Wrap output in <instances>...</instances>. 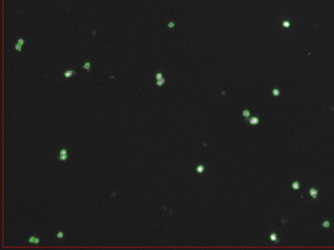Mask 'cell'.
I'll return each instance as SVG.
<instances>
[{
	"label": "cell",
	"instance_id": "1",
	"mask_svg": "<svg viewBox=\"0 0 334 250\" xmlns=\"http://www.w3.org/2000/svg\"><path fill=\"white\" fill-rule=\"evenodd\" d=\"M77 71L75 68H73L68 67L66 68L61 72V79L65 81H69L70 79H72V78L77 75Z\"/></svg>",
	"mask_w": 334,
	"mask_h": 250
},
{
	"label": "cell",
	"instance_id": "2",
	"mask_svg": "<svg viewBox=\"0 0 334 250\" xmlns=\"http://www.w3.org/2000/svg\"><path fill=\"white\" fill-rule=\"evenodd\" d=\"M207 167L208 164L206 162L202 161V160L200 161H197L193 165L192 168H195V169L192 170V171L195 173L202 174L205 171V169L207 170Z\"/></svg>",
	"mask_w": 334,
	"mask_h": 250
},
{
	"label": "cell",
	"instance_id": "3",
	"mask_svg": "<svg viewBox=\"0 0 334 250\" xmlns=\"http://www.w3.org/2000/svg\"><path fill=\"white\" fill-rule=\"evenodd\" d=\"M27 244H34L35 246H38L41 242V239L40 237L36 235L35 234H31L27 238Z\"/></svg>",
	"mask_w": 334,
	"mask_h": 250
},
{
	"label": "cell",
	"instance_id": "4",
	"mask_svg": "<svg viewBox=\"0 0 334 250\" xmlns=\"http://www.w3.org/2000/svg\"><path fill=\"white\" fill-rule=\"evenodd\" d=\"M69 158L68 150L66 148H62L59 150L58 153V160L60 162H65Z\"/></svg>",
	"mask_w": 334,
	"mask_h": 250
},
{
	"label": "cell",
	"instance_id": "5",
	"mask_svg": "<svg viewBox=\"0 0 334 250\" xmlns=\"http://www.w3.org/2000/svg\"><path fill=\"white\" fill-rule=\"evenodd\" d=\"M92 66H93V64H92V60L89 58H86L84 63H83L82 66L83 71H85L87 73V74H89L92 69Z\"/></svg>",
	"mask_w": 334,
	"mask_h": 250
},
{
	"label": "cell",
	"instance_id": "6",
	"mask_svg": "<svg viewBox=\"0 0 334 250\" xmlns=\"http://www.w3.org/2000/svg\"><path fill=\"white\" fill-rule=\"evenodd\" d=\"M318 192L319 190L318 188L315 185H311L309 188V196L313 200H316L317 197L318 196Z\"/></svg>",
	"mask_w": 334,
	"mask_h": 250
},
{
	"label": "cell",
	"instance_id": "7",
	"mask_svg": "<svg viewBox=\"0 0 334 250\" xmlns=\"http://www.w3.org/2000/svg\"><path fill=\"white\" fill-rule=\"evenodd\" d=\"M332 221H331V219H330L329 218H325L324 219H322V222L320 224V228L321 229H324L327 230L328 229L331 228V227L332 226Z\"/></svg>",
	"mask_w": 334,
	"mask_h": 250
},
{
	"label": "cell",
	"instance_id": "8",
	"mask_svg": "<svg viewBox=\"0 0 334 250\" xmlns=\"http://www.w3.org/2000/svg\"><path fill=\"white\" fill-rule=\"evenodd\" d=\"M268 239L270 242L274 244H279L281 241V238L275 232H270L268 235Z\"/></svg>",
	"mask_w": 334,
	"mask_h": 250
},
{
	"label": "cell",
	"instance_id": "9",
	"mask_svg": "<svg viewBox=\"0 0 334 250\" xmlns=\"http://www.w3.org/2000/svg\"><path fill=\"white\" fill-rule=\"evenodd\" d=\"M291 188L293 190L295 191H300L301 189V181L300 178H294L292 180L291 183Z\"/></svg>",
	"mask_w": 334,
	"mask_h": 250
},
{
	"label": "cell",
	"instance_id": "10",
	"mask_svg": "<svg viewBox=\"0 0 334 250\" xmlns=\"http://www.w3.org/2000/svg\"><path fill=\"white\" fill-rule=\"evenodd\" d=\"M65 238V231L64 229H59L54 234V240H63Z\"/></svg>",
	"mask_w": 334,
	"mask_h": 250
},
{
	"label": "cell",
	"instance_id": "11",
	"mask_svg": "<svg viewBox=\"0 0 334 250\" xmlns=\"http://www.w3.org/2000/svg\"><path fill=\"white\" fill-rule=\"evenodd\" d=\"M12 48L16 51V52H18V53H20L23 52V46H22L21 45L18 44V43L15 42L12 44Z\"/></svg>",
	"mask_w": 334,
	"mask_h": 250
},
{
	"label": "cell",
	"instance_id": "12",
	"mask_svg": "<svg viewBox=\"0 0 334 250\" xmlns=\"http://www.w3.org/2000/svg\"><path fill=\"white\" fill-rule=\"evenodd\" d=\"M16 43H17L18 44L21 45L22 46H24L25 43V38H24V37H22V36H18V37H16Z\"/></svg>",
	"mask_w": 334,
	"mask_h": 250
},
{
	"label": "cell",
	"instance_id": "13",
	"mask_svg": "<svg viewBox=\"0 0 334 250\" xmlns=\"http://www.w3.org/2000/svg\"><path fill=\"white\" fill-rule=\"evenodd\" d=\"M258 122H259V119L256 117L252 118V119L250 120V123L252 124H256L258 123Z\"/></svg>",
	"mask_w": 334,
	"mask_h": 250
},
{
	"label": "cell",
	"instance_id": "14",
	"mask_svg": "<svg viewBox=\"0 0 334 250\" xmlns=\"http://www.w3.org/2000/svg\"><path fill=\"white\" fill-rule=\"evenodd\" d=\"M243 115L245 117H249L250 115V113L248 110H244L243 112Z\"/></svg>",
	"mask_w": 334,
	"mask_h": 250
},
{
	"label": "cell",
	"instance_id": "15",
	"mask_svg": "<svg viewBox=\"0 0 334 250\" xmlns=\"http://www.w3.org/2000/svg\"><path fill=\"white\" fill-rule=\"evenodd\" d=\"M164 79H163V78H162V79H159V80H157V85H158V86H162V85H163V83H164Z\"/></svg>",
	"mask_w": 334,
	"mask_h": 250
},
{
	"label": "cell",
	"instance_id": "16",
	"mask_svg": "<svg viewBox=\"0 0 334 250\" xmlns=\"http://www.w3.org/2000/svg\"><path fill=\"white\" fill-rule=\"evenodd\" d=\"M156 78H157V80H159V79H162V75H161V73L157 74V75H156Z\"/></svg>",
	"mask_w": 334,
	"mask_h": 250
},
{
	"label": "cell",
	"instance_id": "17",
	"mask_svg": "<svg viewBox=\"0 0 334 250\" xmlns=\"http://www.w3.org/2000/svg\"><path fill=\"white\" fill-rule=\"evenodd\" d=\"M274 94L275 96H277L279 94V91H278V90L275 89L274 91Z\"/></svg>",
	"mask_w": 334,
	"mask_h": 250
},
{
	"label": "cell",
	"instance_id": "18",
	"mask_svg": "<svg viewBox=\"0 0 334 250\" xmlns=\"http://www.w3.org/2000/svg\"><path fill=\"white\" fill-rule=\"evenodd\" d=\"M169 25V27H172L174 25V23H170Z\"/></svg>",
	"mask_w": 334,
	"mask_h": 250
}]
</instances>
